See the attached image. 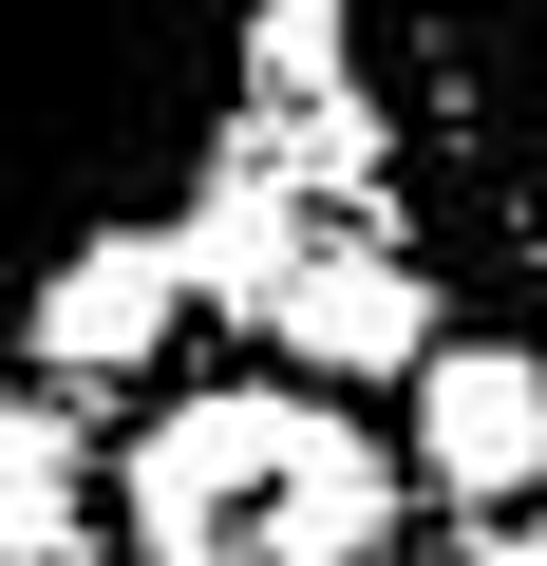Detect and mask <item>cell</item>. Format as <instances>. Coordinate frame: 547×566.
I'll list each match as a JSON object with an SVG mask.
<instances>
[{
	"mask_svg": "<svg viewBox=\"0 0 547 566\" xmlns=\"http://www.w3.org/2000/svg\"><path fill=\"white\" fill-rule=\"evenodd\" d=\"M472 566H547V528H491V547H472Z\"/></svg>",
	"mask_w": 547,
	"mask_h": 566,
	"instance_id": "ba28073f",
	"label": "cell"
},
{
	"mask_svg": "<svg viewBox=\"0 0 547 566\" xmlns=\"http://www.w3.org/2000/svg\"><path fill=\"white\" fill-rule=\"evenodd\" d=\"M57 491H76L57 416H20V397H0V547H57Z\"/></svg>",
	"mask_w": 547,
	"mask_h": 566,
	"instance_id": "8992f818",
	"label": "cell"
},
{
	"mask_svg": "<svg viewBox=\"0 0 547 566\" xmlns=\"http://www.w3.org/2000/svg\"><path fill=\"white\" fill-rule=\"evenodd\" d=\"M133 547L151 566H397V453L303 378L170 397L133 434Z\"/></svg>",
	"mask_w": 547,
	"mask_h": 566,
	"instance_id": "6da1fadb",
	"label": "cell"
},
{
	"mask_svg": "<svg viewBox=\"0 0 547 566\" xmlns=\"http://www.w3.org/2000/svg\"><path fill=\"white\" fill-rule=\"evenodd\" d=\"M151 340H170V245H151V227L76 245V264L39 283V359H57V378H133Z\"/></svg>",
	"mask_w": 547,
	"mask_h": 566,
	"instance_id": "277c9868",
	"label": "cell"
},
{
	"mask_svg": "<svg viewBox=\"0 0 547 566\" xmlns=\"http://www.w3.org/2000/svg\"><path fill=\"white\" fill-rule=\"evenodd\" d=\"M264 322H284V359L340 397V378H415V359H434V283H415L397 245H303Z\"/></svg>",
	"mask_w": 547,
	"mask_h": 566,
	"instance_id": "3957f363",
	"label": "cell"
},
{
	"mask_svg": "<svg viewBox=\"0 0 547 566\" xmlns=\"http://www.w3.org/2000/svg\"><path fill=\"white\" fill-rule=\"evenodd\" d=\"M303 245H322V227H303V189H264V170H227V189H208V208L170 227V303H245V322H264V303H284V264H303Z\"/></svg>",
	"mask_w": 547,
	"mask_h": 566,
	"instance_id": "5b68a950",
	"label": "cell"
},
{
	"mask_svg": "<svg viewBox=\"0 0 547 566\" xmlns=\"http://www.w3.org/2000/svg\"><path fill=\"white\" fill-rule=\"evenodd\" d=\"M303 76H340V20L322 0H264V95H303Z\"/></svg>",
	"mask_w": 547,
	"mask_h": 566,
	"instance_id": "52a82bcc",
	"label": "cell"
},
{
	"mask_svg": "<svg viewBox=\"0 0 547 566\" xmlns=\"http://www.w3.org/2000/svg\"><path fill=\"white\" fill-rule=\"evenodd\" d=\"M415 472L453 510H528L547 491V359L528 340H434L415 359Z\"/></svg>",
	"mask_w": 547,
	"mask_h": 566,
	"instance_id": "7a4b0ae2",
	"label": "cell"
}]
</instances>
